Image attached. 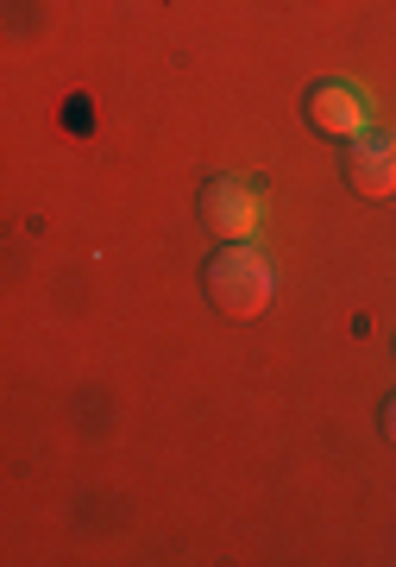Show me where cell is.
Listing matches in <instances>:
<instances>
[{"label": "cell", "mask_w": 396, "mask_h": 567, "mask_svg": "<svg viewBox=\"0 0 396 567\" xmlns=\"http://www.w3.org/2000/svg\"><path fill=\"white\" fill-rule=\"evenodd\" d=\"M201 284H208V303L220 316H233V322H252L271 303V265H264V252L252 240L220 246L215 259H208V271H201Z\"/></svg>", "instance_id": "1"}, {"label": "cell", "mask_w": 396, "mask_h": 567, "mask_svg": "<svg viewBox=\"0 0 396 567\" xmlns=\"http://www.w3.org/2000/svg\"><path fill=\"white\" fill-rule=\"evenodd\" d=\"M196 215H201V227H208L215 240H252V234H258V196H252V183L208 177V183H201Z\"/></svg>", "instance_id": "2"}, {"label": "cell", "mask_w": 396, "mask_h": 567, "mask_svg": "<svg viewBox=\"0 0 396 567\" xmlns=\"http://www.w3.org/2000/svg\"><path fill=\"white\" fill-rule=\"evenodd\" d=\"M302 114L315 133L327 140H358L365 133V89L358 82H315L309 95H302Z\"/></svg>", "instance_id": "3"}, {"label": "cell", "mask_w": 396, "mask_h": 567, "mask_svg": "<svg viewBox=\"0 0 396 567\" xmlns=\"http://www.w3.org/2000/svg\"><path fill=\"white\" fill-rule=\"evenodd\" d=\"M346 183H353L358 196H372V203H384V196H396V140L390 133H358V140H346Z\"/></svg>", "instance_id": "4"}, {"label": "cell", "mask_w": 396, "mask_h": 567, "mask_svg": "<svg viewBox=\"0 0 396 567\" xmlns=\"http://www.w3.org/2000/svg\"><path fill=\"white\" fill-rule=\"evenodd\" d=\"M377 429H384V442H396V391H390V404H384V416H377Z\"/></svg>", "instance_id": "5"}]
</instances>
